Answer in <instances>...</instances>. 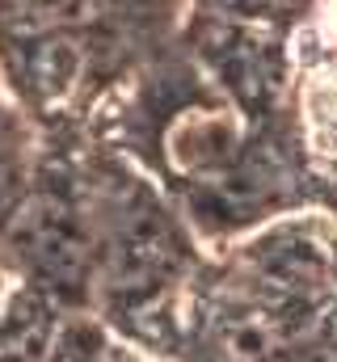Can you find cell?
Segmentation results:
<instances>
[{
    "label": "cell",
    "mask_w": 337,
    "mask_h": 362,
    "mask_svg": "<svg viewBox=\"0 0 337 362\" xmlns=\"http://www.w3.org/2000/svg\"><path fill=\"white\" fill-rule=\"evenodd\" d=\"M13 245L30 270L64 291H81L93 274V240L81 215L55 194H38L13 215Z\"/></svg>",
    "instance_id": "obj_1"
},
{
    "label": "cell",
    "mask_w": 337,
    "mask_h": 362,
    "mask_svg": "<svg viewBox=\"0 0 337 362\" xmlns=\"http://www.w3.org/2000/svg\"><path fill=\"white\" fill-rule=\"evenodd\" d=\"M173 266V232L161 223L156 211L122 206L118 223L105 245V274L118 291L152 286Z\"/></svg>",
    "instance_id": "obj_2"
},
{
    "label": "cell",
    "mask_w": 337,
    "mask_h": 362,
    "mask_svg": "<svg viewBox=\"0 0 337 362\" xmlns=\"http://www.w3.org/2000/svg\"><path fill=\"white\" fill-rule=\"evenodd\" d=\"M257 266L274 286L304 291L329 274V253L316 249L308 236H274L257 249Z\"/></svg>",
    "instance_id": "obj_3"
},
{
    "label": "cell",
    "mask_w": 337,
    "mask_h": 362,
    "mask_svg": "<svg viewBox=\"0 0 337 362\" xmlns=\"http://www.w3.org/2000/svg\"><path fill=\"white\" fill-rule=\"evenodd\" d=\"M84 51L81 42L68 34V30H51L34 42V55H30V76L34 85L47 93V97H59V93L72 89V81L81 76Z\"/></svg>",
    "instance_id": "obj_4"
},
{
    "label": "cell",
    "mask_w": 337,
    "mask_h": 362,
    "mask_svg": "<svg viewBox=\"0 0 337 362\" xmlns=\"http://www.w3.org/2000/svg\"><path fill=\"white\" fill-rule=\"evenodd\" d=\"M101 8H105V0H13V13H17L25 25L42 30V34L68 30V25H76V21H88V17H97Z\"/></svg>",
    "instance_id": "obj_5"
}]
</instances>
